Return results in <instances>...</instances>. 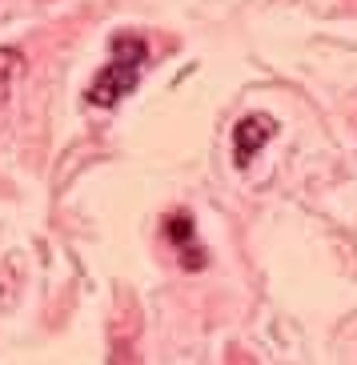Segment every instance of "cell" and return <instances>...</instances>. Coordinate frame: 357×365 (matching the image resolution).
Segmentation results:
<instances>
[{
	"label": "cell",
	"mask_w": 357,
	"mask_h": 365,
	"mask_svg": "<svg viewBox=\"0 0 357 365\" xmlns=\"http://www.w3.org/2000/svg\"><path fill=\"white\" fill-rule=\"evenodd\" d=\"M108 65L97 73V81L88 85V105H100V108H113L129 97L137 81H141V68H145V56H149V44L141 36H113V48H108Z\"/></svg>",
	"instance_id": "1"
},
{
	"label": "cell",
	"mask_w": 357,
	"mask_h": 365,
	"mask_svg": "<svg viewBox=\"0 0 357 365\" xmlns=\"http://www.w3.org/2000/svg\"><path fill=\"white\" fill-rule=\"evenodd\" d=\"M277 133V125H273V117H245L233 129V157H237V165L245 169V165L253 161V153L265 145V140Z\"/></svg>",
	"instance_id": "2"
},
{
	"label": "cell",
	"mask_w": 357,
	"mask_h": 365,
	"mask_svg": "<svg viewBox=\"0 0 357 365\" xmlns=\"http://www.w3.org/2000/svg\"><path fill=\"white\" fill-rule=\"evenodd\" d=\"M24 76V53L21 48H12V44H4L0 48V108L12 101V93H16V85H21Z\"/></svg>",
	"instance_id": "3"
}]
</instances>
